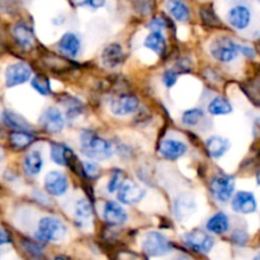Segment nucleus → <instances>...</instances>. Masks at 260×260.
Instances as JSON below:
<instances>
[{
    "mask_svg": "<svg viewBox=\"0 0 260 260\" xmlns=\"http://www.w3.org/2000/svg\"><path fill=\"white\" fill-rule=\"evenodd\" d=\"M80 151L88 159L103 161L113 156L114 147L108 140L94 132L84 131L80 135Z\"/></svg>",
    "mask_w": 260,
    "mask_h": 260,
    "instance_id": "obj_1",
    "label": "nucleus"
},
{
    "mask_svg": "<svg viewBox=\"0 0 260 260\" xmlns=\"http://www.w3.org/2000/svg\"><path fill=\"white\" fill-rule=\"evenodd\" d=\"M68 234V228L65 223L57 217L53 216H46L41 218L38 222L36 238L41 241H50V243H57L65 239Z\"/></svg>",
    "mask_w": 260,
    "mask_h": 260,
    "instance_id": "obj_2",
    "label": "nucleus"
},
{
    "mask_svg": "<svg viewBox=\"0 0 260 260\" xmlns=\"http://www.w3.org/2000/svg\"><path fill=\"white\" fill-rule=\"evenodd\" d=\"M210 52L220 62H233L239 56V45L230 37H217L211 42Z\"/></svg>",
    "mask_w": 260,
    "mask_h": 260,
    "instance_id": "obj_3",
    "label": "nucleus"
},
{
    "mask_svg": "<svg viewBox=\"0 0 260 260\" xmlns=\"http://www.w3.org/2000/svg\"><path fill=\"white\" fill-rule=\"evenodd\" d=\"M210 190L217 202H229L235 192V178L229 174L215 175L210 182Z\"/></svg>",
    "mask_w": 260,
    "mask_h": 260,
    "instance_id": "obj_4",
    "label": "nucleus"
},
{
    "mask_svg": "<svg viewBox=\"0 0 260 260\" xmlns=\"http://www.w3.org/2000/svg\"><path fill=\"white\" fill-rule=\"evenodd\" d=\"M142 249L149 256L157 258V256L167 255L168 253H170L173 246L167 236L162 235L161 233L150 231L142 240Z\"/></svg>",
    "mask_w": 260,
    "mask_h": 260,
    "instance_id": "obj_5",
    "label": "nucleus"
},
{
    "mask_svg": "<svg viewBox=\"0 0 260 260\" xmlns=\"http://www.w3.org/2000/svg\"><path fill=\"white\" fill-rule=\"evenodd\" d=\"M183 241L188 248L201 254L210 253L215 245V239L203 230H192L184 234Z\"/></svg>",
    "mask_w": 260,
    "mask_h": 260,
    "instance_id": "obj_6",
    "label": "nucleus"
},
{
    "mask_svg": "<svg viewBox=\"0 0 260 260\" xmlns=\"http://www.w3.org/2000/svg\"><path fill=\"white\" fill-rule=\"evenodd\" d=\"M145 194H146V190L131 179H124L117 189V200L123 205H136L140 201L144 200Z\"/></svg>",
    "mask_w": 260,
    "mask_h": 260,
    "instance_id": "obj_7",
    "label": "nucleus"
},
{
    "mask_svg": "<svg viewBox=\"0 0 260 260\" xmlns=\"http://www.w3.org/2000/svg\"><path fill=\"white\" fill-rule=\"evenodd\" d=\"M40 126L47 134H58L65 127V118L60 109L56 107H48L41 114Z\"/></svg>",
    "mask_w": 260,
    "mask_h": 260,
    "instance_id": "obj_8",
    "label": "nucleus"
},
{
    "mask_svg": "<svg viewBox=\"0 0 260 260\" xmlns=\"http://www.w3.org/2000/svg\"><path fill=\"white\" fill-rule=\"evenodd\" d=\"M32 76V69L24 62H14L5 70V85L8 88L22 85L27 83Z\"/></svg>",
    "mask_w": 260,
    "mask_h": 260,
    "instance_id": "obj_9",
    "label": "nucleus"
},
{
    "mask_svg": "<svg viewBox=\"0 0 260 260\" xmlns=\"http://www.w3.org/2000/svg\"><path fill=\"white\" fill-rule=\"evenodd\" d=\"M231 208L234 212L241 215H250L258 210L255 196L248 190H239L231 198Z\"/></svg>",
    "mask_w": 260,
    "mask_h": 260,
    "instance_id": "obj_10",
    "label": "nucleus"
},
{
    "mask_svg": "<svg viewBox=\"0 0 260 260\" xmlns=\"http://www.w3.org/2000/svg\"><path fill=\"white\" fill-rule=\"evenodd\" d=\"M45 188L47 193L55 197H61L65 194L69 189L68 177L62 172L52 170L47 173L45 177Z\"/></svg>",
    "mask_w": 260,
    "mask_h": 260,
    "instance_id": "obj_11",
    "label": "nucleus"
},
{
    "mask_svg": "<svg viewBox=\"0 0 260 260\" xmlns=\"http://www.w3.org/2000/svg\"><path fill=\"white\" fill-rule=\"evenodd\" d=\"M140 102L137 96L132 94H122L111 102V112L114 116H127L139 109Z\"/></svg>",
    "mask_w": 260,
    "mask_h": 260,
    "instance_id": "obj_12",
    "label": "nucleus"
},
{
    "mask_svg": "<svg viewBox=\"0 0 260 260\" xmlns=\"http://www.w3.org/2000/svg\"><path fill=\"white\" fill-rule=\"evenodd\" d=\"M228 22L233 28L244 30L251 22V12L246 5H235L228 13Z\"/></svg>",
    "mask_w": 260,
    "mask_h": 260,
    "instance_id": "obj_13",
    "label": "nucleus"
},
{
    "mask_svg": "<svg viewBox=\"0 0 260 260\" xmlns=\"http://www.w3.org/2000/svg\"><path fill=\"white\" fill-rule=\"evenodd\" d=\"M187 151V145L183 141H179V140L175 139L162 140L159 147V152L161 154V156L165 157L167 160H172V161H175V160L184 156Z\"/></svg>",
    "mask_w": 260,
    "mask_h": 260,
    "instance_id": "obj_14",
    "label": "nucleus"
},
{
    "mask_svg": "<svg viewBox=\"0 0 260 260\" xmlns=\"http://www.w3.org/2000/svg\"><path fill=\"white\" fill-rule=\"evenodd\" d=\"M103 217L109 225H123L128 218L126 210L121 206V203L114 202V201H108L104 203L103 207Z\"/></svg>",
    "mask_w": 260,
    "mask_h": 260,
    "instance_id": "obj_15",
    "label": "nucleus"
},
{
    "mask_svg": "<svg viewBox=\"0 0 260 260\" xmlns=\"http://www.w3.org/2000/svg\"><path fill=\"white\" fill-rule=\"evenodd\" d=\"M197 210L196 201L189 194H182L174 202V215L179 221L187 220Z\"/></svg>",
    "mask_w": 260,
    "mask_h": 260,
    "instance_id": "obj_16",
    "label": "nucleus"
},
{
    "mask_svg": "<svg viewBox=\"0 0 260 260\" xmlns=\"http://www.w3.org/2000/svg\"><path fill=\"white\" fill-rule=\"evenodd\" d=\"M81 43L78 36L73 32H68L57 42V48L66 57H76L80 51Z\"/></svg>",
    "mask_w": 260,
    "mask_h": 260,
    "instance_id": "obj_17",
    "label": "nucleus"
},
{
    "mask_svg": "<svg viewBox=\"0 0 260 260\" xmlns=\"http://www.w3.org/2000/svg\"><path fill=\"white\" fill-rule=\"evenodd\" d=\"M50 157L55 164L62 165V167H68L73 160H75L73 150L66 146V145L58 144V142L51 144Z\"/></svg>",
    "mask_w": 260,
    "mask_h": 260,
    "instance_id": "obj_18",
    "label": "nucleus"
},
{
    "mask_svg": "<svg viewBox=\"0 0 260 260\" xmlns=\"http://www.w3.org/2000/svg\"><path fill=\"white\" fill-rule=\"evenodd\" d=\"M36 141V136L29 131L14 129L9 134V145L15 151H22L28 149Z\"/></svg>",
    "mask_w": 260,
    "mask_h": 260,
    "instance_id": "obj_19",
    "label": "nucleus"
},
{
    "mask_svg": "<svg viewBox=\"0 0 260 260\" xmlns=\"http://www.w3.org/2000/svg\"><path fill=\"white\" fill-rule=\"evenodd\" d=\"M230 149V141L225 137L211 136L206 141V150L213 159H220Z\"/></svg>",
    "mask_w": 260,
    "mask_h": 260,
    "instance_id": "obj_20",
    "label": "nucleus"
},
{
    "mask_svg": "<svg viewBox=\"0 0 260 260\" xmlns=\"http://www.w3.org/2000/svg\"><path fill=\"white\" fill-rule=\"evenodd\" d=\"M124 58L123 50L122 46L118 43H112V45L107 46L104 48L103 53H102V61L107 68H117L122 63Z\"/></svg>",
    "mask_w": 260,
    "mask_h": 260,
    "instance_id": "obj_21",
    "label": "nucleus"
},
{
    "mask_svg": "<svg viewBox=\"0 0 260 260\" xmlns=\"http://www.w3.org/2000/svg\"><path fill=\"white\" fill-rule=\"evenodd\" d=\"M91 216H93V207H91L90 202L86 200H79L75 205V212H74V217H75V222L79 228H86L89 226L91 221Z\"/></svg>",
    "mask_w": 260,
    "mask_h": 260,
    "instance_id": "obj_22",
    "label": "nucleus"
},
{
    "mask_svg": "<svg viewBox=\"0 0 260 260\" xmlns=\"http://www.w3.org/2000/svg\"><path fill=\"white\" fill-rule=\"evenodd\" d=\"M13 36L20 47L28 50L33 46V41H35L33 30L25 23H17L13 28Z\"/></svg>",
    "mask_w": 260,
    "mask_h": 260,
    "instance_id": "obj_23",
    "label": "nucleus"
},
{
    "mask_svg": "<svg viewBox=\"0 0 260 260\" xmlns=\"http://www.w3.org/2000/svg\"><path fill=\"white\" fill-rule=\"evenodd\" d=\"M206 228L210 233L216 234V235H222V234L228 233L229 229H230L229 216L223 212H217L207 221Z\"/></svg>",
    "mask_w": 260,
    "mask_h": 260,
    "instance_id": "obj_24",
    "label": "nucleus"
},
{
    "mask_svg": "<svg viewBox=\"0 0 260 260\" xmlns=\"http://www.w3.org/2000/svg\"><path fill=\"white\" fill-rule=\"evenodd\" d=\"M165 7L174 19L179 20V22H187L189 19V7L182 0H168Z\"/></svg>",
    "mask_w": 260,
    "mask_h": 260,
    "instance_id": "obj_25",
    "label": "nucleus"
},
{
    "mask_svg": "<svg viewBox=\"0 0 260 260\" xmlns=\"http://www.w3.org/2000/svg\"><path fill=\"white\" fill-rule=\"evenodd\" d=\"M25 173L28 175H37L40 174L41 169L43 167V159L42 155L37 150H32L28 152L24 157V162H23Z\"/></svg>",
    "mask_w": 260,
    "mask_h": 260,
    "instance_id": "obj_26",
    "label": "nucleus"
},
{
    "mask_svg": "<svg viewBox=\"0 0 260 260\" xmlns=\"http://www.w3.org/2000/svg\"><path fill=\"white\" fill-rule=\"evenodd\" d=\"M145 47L149 48L150 51H154L156 55L162 56L165 50H167V41H165L164 36L161 32H151L144 42Z\"/></svg>",
    "mask_w": 260,
    "mask_h": 260,
    "instance_id": "obj_27",
    "label": "nucleus"
},
{
    "mask_svg": "<svg viewBox=\"0 0 260 260\" xmlns=\"http://www.w3.org/2000/svg\"><path fill=\"white\" fill-rule=\"evenodd\" d=\"M207 109L213 116H225L233 112V104L225 96H216L210 102Z\"/></svg>",
    "mask_w": 260,
    "mask_h": 260,
    "instance_id": "obj_28",
    "label": "nucleus"
},
{
    "mask_svg": "<svg viewBox=\"0 0 260 260\" xmlns=\"http://www.w3.org/2000/svg\"><path fill=\"white\" fill-rule=\"evenodd\" d=\"M3 119L5 123L13 129H20V131H29L30 124L23 118L20 114L15 113L13 111H5L3 113Z\"/></svg>",
    "mask_w": 260,
    "mask_h": 260,
    "instance_id": "obj_29",
    "label": "nucleus"
},
{
    "mask_svg": "<svg viewBox=\"0 0 260 260\" xmlns=\"http://www.w3.org/2000/svg\"><path fill=\"white\" fill-rule=\"evenodd\" d=\"M205 117V112L201 108H192L188 109L183 113L182 116V123L187 127H194L202 121V118Z\"/></svg>",
    "mask_w": 260,
    "mask_h": 260,
    "instance_id": "obj_30",
    "label": "nucleus"
},
{
    "mask_svg": "<svg viewBox=\"0 0 260 260\" xmlns=\"http://www.w3.org/2000/svg\"><path fill=\"white\" fill-rule=\"evenodd\" d=\"M30 84H32L33 89H35L37 93H40L41 95H50L52 93L51 90V83L50 79L46 75H42V74H38L35 78L30 80Z\"/></svg>",
    "mask_w": 260,
    "mask_h": 260,
    "instance_id": "obj_31",
    "label": "nucleus"
},
{
    "mask_svg": "<svg viewBox=\"0 0 260 260\" xmlns=\"http://www.w3.org/2000/svg\"><path fill=\"white\" fill-rule=\"evenodd\" d=\"M124 180V174L121 172V170H113L109 177L108 182H107V190L109 193H114L117 192V189L119 188V185L123 183Z\"/></svg>",
    "mask_w": 260,
    "mask_h": 260,
    "instance_id": "obj_32",
    "label": "nucleus"
},
{
    "mask_svg": "<svg viewBox=\"0 0 260 260\" xmlns=\"http://www.w3.org/2000/svg\"><path fill=\"white\" fill-rule=\"evenodd\" d=\"M75 2L79 7L90 8L93 10L99 9V8L104 7V4H106V0H75Z\"/></svg>",
    "mask_w": 260,
    "mask_h": 260,
    "instance_id": "obj_33",
    "label": "nucleus"
},
{
    "mask_svg": "<svg viewBox=\"0 0 260 260\" xmlns=\"http://www.w3.org/2000/svg\"><path fill=\"white\" fill-rule=\"evenodd\" d=\"M83 170L89 178H94L99 174L98 165L93 161H84L83 162Z\"/></svg>",
    "mask_w": 260,
    "mask_h": 260,
    "instance_id": "obj_34",
    "label": "nucleus"
},
{
    "mask_svg": "<svg viewBox=\"0 0 260 260\" xmlns=\"http://www.w3.org/2000/svg\"><path fill=\"white\" fill-rule=\"evenodd\" d=\"M178 74L174 70H167L162 74V83L165 84L167 88H172L175 83H177Z\"/></svg>",
    "mask_w": 260,
    "mask_h": 260,
    "instance_id": "obj_35",
    "label": "nucleus"
},
{
    "mask_svg": "<svg viewBox=\"0 0 260 260\" xmlns=\"http://www.w3.org/2000/svg\"><path fill=\"white\" fill-rule=\"evenodd\" d=\"M149 27L150 29H152V32H162V29L167 27V23H165L164 18L156 17L154 18V19L150 20Z\"/></svg>",
    "mask_w": 260,
    "mask_h": 260,
    "instance_id": "obj_36",
    "label": "nucleus"
},
{
    "mask_svg": "<svg viewBox=\"0 0 260 260\" xmlns=\"http://www.w3.org/2000/svg\"><path fill=\"white\" fill-rule=\"evenodd\" d=\"M239 52L243 53L244 56L249 58H253L255 56V50L250 46H245V45H239Z\"/></svg>",
    "mask_w": 260,
    "mask_h": 260,
    "instance_id": "obj_37",
    "label": "nucleus"
},
{
    "mask_svg": "<svg viewBox=\"0 0 260 260\" xmlns=\"http://www.w3.org/2000/svg\"><path fill=\"white\" fill-rule=\"evenodd\" d=\"M10 243H12V236H10V234L7 230L0 228V246L7 245V244Z\"/></svg>",
    "mask_w": 260,
    "mask_h": 260,
    "instance_id": "obj_38",
    "label": "nucleus"
},
{
    "mask_svg": "<svg viewBox=\"0 0 260 260\" xmlns=\"http://www.w3.org/2000/svg\"><path fill=\"white\" fill-rule=\"evenodd\" d=\"M234 239H235V241H238V244L243 245L246 241V239H248V235H246L245 233H243V231H236V233L234 234Z\"/></svg>",
    "mask_w": 260,
    "mask_h": 260,
    "instance_id": "obj_39",
    "label": "nucleus"
},
{
    "mask_svg": "<svg viewBox=\"0 0 260 260\" xmlns=\"http://www.w3.org/2000/svg\"><path fill=\"white\" fill-rule=\"evenodd\" d=\"M52 260H69V259L65 258V256H62V255H57V256H55Z\"/></svg>",
    "mask_w": 260,
    "mask_h": 260,
    "instance_id": "obj_40",
    "label": "nucleus"
},
{
    "mask_svg": "<svg viewBox=\"0 0 260 260\" xmlns=\"http://www.w3.org/2000/svg\"><path fill=\"white\" fill-rule=\"evenodd\" d=\"M3 157H4V154H3V151H2V150H0V162L3 161Z\"/></svg>",
    "mask_w": 260,
    "mask_h": 260,
    "instance_id": "obj_41",
    "label": "nucleus"
},
{
    "mask_svg": "<svg viewBox=\"0 0 260 260\" xmlns=\"http://www.w3.org/2000/svg\"><path fill=\"white\" fill-rule=\"evenodd\" d=\"M256 180H258V184H260V172L256 174Z\"/></svg>",
    "mask_w": 260,
    "mask_h": 260,
    "instance_id": "obj_42",
    "label": "nucleus"
},
{
    "mask_svg": "<svg viewBox=\"0 0 260 260\" xmlns=\"http://www.w3.org/2000/svg\"><path fill=\"white\" fill-rule=\"evenodd\" d=\"M253 260H260V253H259V254H258V255H256V256H255V258H254Z\"/></svg>",
    "mask_w": 260,
    "mask_h": 260,
    "instance_id": "obj_43",
    "label": "nucleus"
},
{
    "mask_svg": "<svg viewBox=\"0 0 260 260\" xmlns=\"http://www.w3.org/2000/svg\"><path fill=\"white\" fill-rule=\"evenodd\" d=\"M259 2H260V0H259Z\"/></svg>",
    "mask_w": 260,
    "mask_h": 260,
    "instance_id": "obj_44",
    "label": "nucleus"
}]
</instances>
